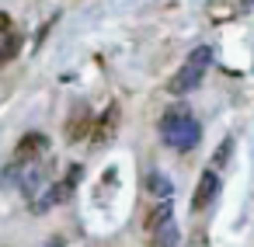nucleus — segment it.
Instances as JSON below:
<instances>
[{"label": "nucleus", "mask_w": 254, "mask_h": 247, "mask_svg": "<svg viewBox=\"0 0 254 247\" xmlns=\"http://www.w3.org/2000/svg\"><path fill=\"white\" fill-rule=\"evenodd\" d=\"M53 247H63V240H56V244H53Z\"/></svg>", "instance_id": "f8f14e48"}, {"label": "nucleus", "mask_w": 254, "mask_h": 247, "mask_svg": "<svg viewBox=\"0 0 254 247\" xmlns=\"http://www.w3.org/2000/svg\"><path fill=\"white\" fill-rule=\"evenodd\" d=\"M18 49H21V39H18V32H14V25H11V18L0 11V63L11 60Z\"/></svg>", "instance_id": "0eeeda50"}, {"label": "nucleus", "mask_w": 254, "mask_h": 247, "mask_svg": "<svg viewBox=\"0 0 254 247\" xmlns=\"http://www.w3.org/2000/svg\"><path fill=\"white\" fill-rule=\"evenodd\" d=\"M160 139H164L171 150L188 153V150L198 146V139H202V125L195 122V115H191L188 108L178 105V108L164 112V119H160Z\"/></svg>", "instance_id": "f257e3e1"}, {"label": "nucleus", "mask_w": 254, "mask_h": 247, "mask_svg": "<svg viewBox=\"0 0 254 247\" xmlns=\"http://www.w3.org/2000/svg\"><path fill=\"white\" fill-rule=\"evenodd\" d=\"M146 191H153V195H160V198L167 202L174 188H171V181H167L160 171H150V174H146Z\"/></svg>", "instance_id": "9d476101"}, {"label": "nucleus", "mask_w": 254, "mask_h": 247, "mask_svg": "<svg viewBox=\"0 0 254 247\" xmlns=\"http://www.w3.org/2000/svg\"><path fill=\"white\" fill-rule=\"evenodd\" d=\"M209 63H212V46H198V49H191L188 53V60L181 63V70L174 73V80L167 84V91L171 94H188V91H195L198 84H202V77H205V70H209Z\"/></svg>", "instance_id": "f03ea898"}, {"label": "nucleus", "mask_w": 254, "mask_h": 247, "mask_svg": "<svg viewBox=\"0 0 254 247\" xmlns=\"http://www.w3.org/2000/svg\"><path fill=\"white\" fill-rule=\"evenodd\" d=\"M219 174L209 167V171H202V178H198V188H195V195H191V209L195 212H202V209H209L212 202H216V195H219Z\"/></svg>", "instance_id": "423d86ee"}, {"label": "nucleus", "mask_w": 254, "mask_h": 247, "mask_svg": "<svg viewBox=\"0 0 254 247\" xmlns=\"http://www.w3.org/2000/svg\"><path fill=\"white\" fill-rule=\"evenodd\" d=\"M115 122H119V105H108V112L98 119V132H94V143H105L112 132H115Z\"/></svg>", "instance_id": "6e6552de"}, {"label": "nucleus", "mask_w": 254, "mask_h": 247, "mask_svg": "<svg viewBox=\"0 0 254 247\" xmlns=\"http://www.w3.org/2000/svg\"><path fill=\"white\" fill-rule=\"evenodd\" d=\"M87 122H91V112L87 108H77L70 115V122H66V139H80L87 132Z\"/></svg>", "instance_id": "1a4fd4ad"}, {"label": "nucleus", "mask_w": 254, "mask_h": 247, "mask_svg": "<svg viewBox=\"0 0 254 247\" xmlns=\"http://www.w3.org/2000/svg\"><path fill=\"white\" fill-rule=\"evenodd\" d=\"M230 150H233V139H223L219 143V153H216V164H226L230 160Z\"/></svg>", "instance_id": "9b49d317"}, {"label": "nucleus", "mask_w": 254, "mask_h": 247, "mask_svg": "<svg viewBox=\"0 0 254 247\" xmlns=\"http://www.w3.org/2000/svg\"><path fill=\"white\" fill-rule=\"evenodd\" d=\"M46 153H49V136H42V132H28V136H21L18 146H14V157H18L21 164L46 160Z\"/></svg>", "instance_id": "39448f33"}, {"label": "nucleus", "mask_w": 254, "mask_h": 247, "mask_svg": "<svg viewBox=\"0 0 254 247\" xmlns=\"http://www.w3.org/2000/svg\"><path fill=\"white\" fill-rule=\"evenodd\" d=\"M80 174H84V167H80V164H73V167L66 171V178H63V181H60V185H56L53 191H46L42 198H35V202H32V205H35V212H46L49 205H56V202H63V198H66V195H70V191L77 188V181H80Z\"/></svg>", "instance_id": "20e7f679"}, {"label": "nucleus", "mask_w": 254, "mask_h": 247, "mask_svg": "<svg viewBox=\"0 0 254 247\" xmlns=\"http://www.w3.org/2000/svg\"><path fill=\"white\" fill-rule=\"evenodd\" d=\"M146 230H150V244L153 247H178V223H174L171 202L153 205V212L146 216Z\"/></svg>", "instance_id": "7ed1b4c3"}]
</instances>
